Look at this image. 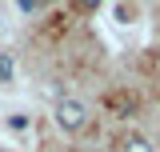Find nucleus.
Masks as SVG:
<instances>
[{
	"label": "nucleus",
	"instance_id": "1",
	"mask_svg": "<svg viewBox=\"0 0 160 152\" xmlns=\"http://www.w3.org/2000/svg\"><path fill=\"white\" fill-rule=\"evenodd\" d=\"M56 124L64 132H80V128L88 124V108H84L80 100H60L56 104Z\"/></svg>",
	"mask_w": 160,
	"mask_h": 152
},
{
	"label": "nucleus",
	"instance_id": "2",
	"mask_svg": "<svg viewBox=\"0 0 160 152\" xmlns=\"http://www.w3.org/2000/svg\"><path fill=\"white\" fill-rule=\"evenodd\" d=\"M124 152H156V148H152L148 136H128V140H124Z\"/></svg>",
	"mask_w": 160,
	"mask_h": 152
},
{
	"label": "nucleus",
	"instance_id": "3",
	"mask_svg": "<svg viewBox=\"0 0 160 152\" xmlns=\"http://www.w3.org/2000/svg\"><path fill=\"white\" fill-rule=\"evenodd\" d=\"M4 80H12V56L8 52H0V84Z\"/></svg>",
	"mask_w": 160,
	"mask_h": 152
},
{
	"label": "nucleus",
	"instance_id": "4",
	"mask_svg": "<svg viewBox=\"0 0 160 152\" xmlns=\"http://www.w3.org/2000/svg\"><path fill=\"white\" fill-rule=\"evenodd\" d=\"M8 128H16V132H20V128H28V116H12V120H8Z\"/></svg>",
	"mask_w": 160,
	"mask_h": 152
},
{
	"label": "nucleus",
	"instance_id": "5",
	"mask_svg": "<svg viewBox=\"0 0 160 152\" xmlns=\"http://www.w3.org/2000/svg\"><path fill=\"white\" fill-rule=\"evenodd\" d=\"M16 4H20V8H24V12H32V8H36L40 0H16Z\"/></svg>",
	"mask_w": 160,
	"mask_h": 152
},
{
	"label": "nucleus",
	"instance_id": "6",
	"mask_svg": "<svg viewBox=\"0 0 160 152\" xmlns=\"http://www.w3.org/2000/svg\"><path fill=\"white\" fill-rule=\"evenodd\" d=\"M80 8H100V4H104V0H76Z\"/></svg>",
	"mask_w": 160,
	"mask_h": 152
}]
</instances>
